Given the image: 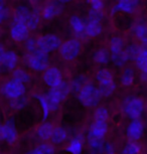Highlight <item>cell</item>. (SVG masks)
I'll return each mask as SVG.
<instances>
[{
	"label": "cell",
	"mask_w": 147,
	"mask_h": 154,
	"mask_svg": "<svg viewBox=\"0 0 147 154\" xmlns=\"http://www.w3.org/2000/svg\"><path fill=\"white\" fill-rule=\"evenodd\" d=\"M135 72L132 68H125L120 75V83L123 87H130L134 84Z\"/></svg>",
	"instance_id": "cell-23"
},
{
	"label": "cell",
	"mask_w": 147,
	"mask_h": 154,
	"mask_svg": "<svg viewBox=\"0 0 147 154\" xmlns=\"http://www.w3.org/2000/svg\"><path fill=\"white\" fill-rule=\"evenodd\" d=\"M54 128V126L51 123H50V122H42L36 129L37 137H38L41 141L50 140Z\"/></svg>",
	"instance_id": "cell-17"
},
{
	"label": "cell",
	"mask_w": 147,
	"mask_h": 154,
	"mask_svg": "<svg viewBox=\"0 0 147 154\" xmlns=\"http://www.w3.org/2000/svg\"><path fill=\"white\" fill-rule=\"evenodd\" d=\"M26 65L35 72H44L50 66V57L42 51H36L34 54H28L25 57Z\"/></svg>",
	"instance_id": "cell-5"
},
{
	"label": "cell",
	"mask_w": 147,
	"mask_h": 154,
	"mask_svg": "<svg viewBox=\"0 0 147 154\" xmlns=\"http://www.w3.org/2000/svg\"><path fill=\"white\" fill-rule=\"evenodd\" d=\"M122 110L130 120H139L144 114L145 105L141 98L130 96L127 97L122 103Z\"/></svg>",
	"instance_id": "cell-2"
},
{
	"label": "cell",
	"mask_w": 147,
	"mask_h": 154,
	"mask_svg": "<svg viewBox=\"0 0 147 154\" xmlns=\"http://www.w3.org/2000/svg\"><path fill=\"white\" fill-rule=\"evenodd\" d=\"M40 13L38 12L37 10H32L29 14V16H28V18L26 20V22H25V24H26L27 28L30 30H35L37 27H38L39 23H40Z\"/></svg>",
	"instance_id": "cell-28"
},
{
	"label": "cell",
	"mask_w": 147,
	"mask_h": 154,
	"mask_svg": "<svg viewBox=\"0 0 147 154\" xmlns=\"http://www.w3.org/2000/svg\"><path fill=\"white\" fill-rule=\"evenodd\" d=\"M5 48H4V45H2V43H0V63H1L2 62V59H3V56H4V54H5Z\"/></svg>",
	"instance_id": "cell-45"
},
{
	"label": "cell",
	"mask_w": 147,
	"mask_h": 154,
	"mask_svg": "<svg viewBox=\"0 0 147 154\" xmlns=\"http://www.w3.org/2000/svg\"><path fill=\"white\" fill-rule=\"evenodd\" d=\"M104 144V139L88 137V146L91 154H103Z\"/></svg>",
	"instance_id": "cell-22"
},
{
	"label": "cell",
	"mask_w": 147,
	"mask_h": 154,
	"mask_svg": "<svg viewBox=\"0 0 147 154\" xmlns=\"http://www.w3.org/2000/svg\"><path fill=\"white\" fill-rule=\"evenodd\" d=\"M12 79L25 86V84L30 83L31 77L24 69H15L12 72Z\"/></svg>",
	"instance_id": "cell-25"
},
{
	"label": "cell",
	"mask_w": 147,
	"mask_h": 154,
	"mask_svg": "<svg viewBox=\"0 0 147 154\" xmlns=\"http://www.w3.org/2000/svg\"><path fill=\"white\" fill-rule=\"evenodd\" d=\"M126 134H127L129 140L132 142H137L143 137L144 124L141 121V119L130 121V123L127 126V129H126Z\"/></svg>",
	"instance_id": "cell-12"
},
{
	"label": "cell",
	"mask_w": 147,
	"mask_h": 154,
	"mask_svg": "<svg viewBox=\"0 0 147 154\" xmlns=\"http://www.w3.org/2000/svg\"><path fill=\"white\" fill-rule=\"evenodd\" d=\"M142 147L138 142H128L121 151V154H140Z\"/></svg>",
	"instance_id": "cell-36"
},
{
	"label": "cell",
	"mask_w": 147,
	"mask_h": 154,
	"mask_svg": "<svg viewBox=\"0 0 147 154\" xmlns=\"http://www.w3.org/2000/svg\"><path fill=\"white\" fill-rule=\"evenodd\" d=\"M135 36L142 42V46L146 48V25L144 23H137L133 28Z\"/></svg>",
	"instance_id": "cell-34"
},
{
	"label": "cell",
	"mask_w": 147,
	"mask_h": 154,
	"mask_svg": "<svg viewBox=\"0 0 147 154\" xmlns=\"http://www.w3.org/2000/svg\"><path fill=\"white\" fill-rule=\"evenodd\" d=\"M66 151L70 154H82L83 151V142L81 140V138L76 137L72 139L70 143L66 148Z\"/></svg>",
	"instance_id": "cell-30"
},
{
	"label": "cell",
	"mask_w": 147,
	"mask_h": 154,
	"mask_svg": "<svg viewBox=\"0 0 147 154\" xmlns=\"http://www.w3.org/2000/svg\"><path fill=\"white\" fill-rule=\"evenodd\" d=\"M36 42L39 51L48 54L50 53H53V51L60 48V45H62V39L57 34L48 33L39 36L36 39Z\"/></svg>",
	"instance_id": "cell-6"
},
{
	"label": "cell",
	"mask_w": 147,
	"mask_h": 154,
	"mask_svg": "<svg viewBox=\"0 0 147 154\" xmlns=\"http://www.w3.org/2000/svg\"><path fill=\"white\" fill-rule=\"evenodd\" d=\"M25 49L28 54H34L36 51H38L39 49L37 48V42L36 39L33 38V37H28V38L25 40Z\"/></svg>",
	"instance_id": "cell-41"
},
{
	"label": "cell",
	"mask_w": 147,
	"mask_h": 154,
	"mask_svg": "<svg viewBox=\"0 0 147 154\" xmlns=\"http://www.w3.org/2000/svg\"><path fill=\"white\" fill-rule=\"evenodd\" d=\"M103 154H116V148L111 142H105L104 144Z\"/></svg>",
	"instance_id": "cell-44"
},
{
	"label": "cell",
	"mask_w": 147,
	"mask_h": 154,
	"mask_svg": "<svg viewBox=\"0 0 147 154\" xmlns=\"http://www.w3.org/2000/svg\"><path fill=\"white\" fill-rule=\"evenodd\" d=\"M18 63V56L14 51H6L0 63V74L8 71H14Z\"/></svg>",
	"instance_id": "cell-14"
},
{
	"label": "cell",
	"mask_w": 147,
	"mask_h": 154,
	"mask_svg": "<svg viewBox=\"0 0 147 154\" xmlns=\"http://www.w3.org/2000/svg\"><path fill=\"white\" fill-rule=\"evenodd\" d=\"M10 15V11L8 9L4 1L0 0V24H2Z\"/></svg>",
	"instance_id": "cell-42"
},
{
	"label": "cell",
	"mask_w": 147,
	"mask_h": 154,
	"mask_svg": "<svg viewBox=\"0 0 147 154\" xmlns=\"http://www.w3.org/2000/svg\"><path fill=\"white\" fill-rule=\"evenodd\" d=\"M90 9L93 10H104L105 3L102 0H92V1H90Z\"/></svg>",
	"instance_id": "cell-43"
},
{
	"label": "cell",
	"mask_w": 147,
	"mask_h": 154,
	"mask_svg": "<svg viewBox=\"0 0 147 154\" xmlns=\"http://www.w3.org/2000/svg\"><path fill=\"white\" fill-rule=\"evenodd\" d=\"M81 48H82V45L79 39L70 38L63 42L59 49L63 59L67 62H71V60L77 59L81 53Z\"/></svg>",
	"instance_id": "cell-4"
},
{
	"label": "cell",
	"mask_w": 147,
	"mask_h": 154,
	"mask_svg": "<svg viewBox=\"0 0 147 154\" xmlns=\"http://www.w3.org/2000/svg\"><path fill=\"white\" fill-rule=\"evenodd\" d=\"M34 97L36 98V100L38 101L39 105H40V108H41V112H42V121H45L50 116V106H48V103H47V100L45 98L44 95H35Z\"/></svg>",
	"instance_id": "cell-33"
},
{
	"label": "cell",
	"mask_w": 147,
	"mask_h": 154,
	"mask_svg": "<svg viewBox=\"0 0 147 154\" xmlns=\"http://www.w3.org/2000/svg\"><path fill=\"white\" fill-rule=\"evenodd\" d=\"M68 137H69V134H68L67 129H65V128L62 126H57L54 128L50 140L51 141L53 144L59 145V144L65 143V142L68 140Z\"/></svg>",
	"instance_id": "cell-16"
},
{
	"label": "cell",
	"mask_w": 147,
	"mask_h": 154,
	"mask_svg": "<svg viewBox=\"0 0 147 154\" xmlns=\"http://www.w3.org/2000/svg\"><path fill=\"white\" fill-rule=\"evenodd\" d=\"M143 48L144 46L133 43V45H129L128 46H126V48L124 49V53H125L128 60H134Z\"/></svg>",
	"instance_id": "cell-32"
},
{
	"label": "cell",
	"mask_w": 147,
	"mask_h": 154,
	"mask_svg": "<svg viewBox=\"0 0 147 154\" xmlns=\"http://www.w3.org/2000/svg\"><path fill=\"white\" fill-rule=\"evenodd\" d=\"M125 48V43H124V39L121 36H114L112 37L110 40V45H109V48H110V54H118L124 51Z\"/></svg>",
	"instance_id": "cell-26"
},
{
	"label": "cell",
	"mask_w": 147,
	"mask_h": 154,
	"mask_svg": "<svg viewBox=\"0 0 147 154\" xmlns=\"http://www.w3.org/2000/svg\"><path fill=\"white\" fill-rule=\"evenodd\" d=\"M9 35L14 42H23L29 37V29L27 28L25 23L13 22L9 30Z\"/></svg>",
	"instance_id": "cell-13"
},
{
	"label": "cell",
	"mask_w": 147,
	"mask_h": 154,
	"mask_svg": "<svg viewBox=\"0 0 147 154\" xmlns=\"http://www.w3.org/2000/svg\"><path fill=\"white\" fill-rule=\"evenodd\" d=\"M42 81L50 89L56 88L64 82L63 72L56 66H48L45 71L42 72Z\"/></svg>",
	"instance_id": "cell-9"
},
{
	"label": "cell",
	"mask_w": 147,
	"mask_h": 154,
	"mask_svg": "<svg viewBox=\"0 0 147 154\" xmlns=\"http://www.w3.org/2000/svg\"><path fill=\"white\" fill-rule=\"evenodd\" d=\"M134 63L136 65L137 69L142 72V74H146V68H147V51L146 48H144L140 54L136 57L134 60Z\"/></svg>",
	"instance_id": "cell-27"
},
{
	"label": "cell",
	"mask_w": 147,
	"mask_h": 154,
	"mask_svg": "<svg viewBox=\"0 0 147 154\" xmlns=\"http://www.w3.org/2000/svg\"><path fill=\"white\" fill-rule=\"evenodd\" d=\"M93 59L97 63L105 66L110 62V54H109V51L106 48H101L94 53Z\"/></svg>",
	"instance_id": "cell-24"
},
{
	"label": "cell",
	"mask_w": 147,
	"mask_h": 154,
	"mask_svg": "<svg viewBox=\"0 0 147 154\" xmlns=\"http://www.w3.org/2000/svg\"><path fill=\"white\" fill-rule=\"evenodd\" d=\"M1 92L7 99L13 100V99L24 96L25 86L18 83L15 80L10 79V80H8L7 82H5L4 85L2 86Z\"/></svg>",
	"instance_id": "cell-7"
},
{
	"label": "cell",
	"mask_w": 147,
	"mask_h": 154,
	"mask_svg": "<svg viewBox=\"0 0 147 154\" xmlns=\"http://www.w3.org/2000/svg\"><path fill=\"white\" fill-rule=\"evenodd\" d=\"M86 84H88L87 77H86V75H77V77H75L74 79L72 80L71 84H69V85H70L71 91L78 94L80 90L82 89Z\"/></svg>",
	"instance_id": "cell-29"
},
{
	"label": "cell",
	"mask_w": 147,
	"mask_h": 154,
	"mask_svg": "<svg viewBox=\"0 0 147 154\" xmlns=\"http://www.w3.org/2000/svg\"><path fill=\"white\" fill-rule=\"evenodd\" d=\"M64 3L65 2L62 1H53L47 3L42 8L40 17H42L44 20H51L56 18L64 11Z\"/></svg>",
	"instance_id": "cell-10"
},
{
	"label": "cell",
	"mask_w": 147,
	"mask_h": 154,
	"mask_svg": "<svg viewBox=\"0 0 147 154\" xmlns=\"http://www.w3.org/2000/svg\"><path fill=\"white\" fill-rule=\"evenodd\" d=\"M140 2L138 0H121L117 2L116 4L112 7L111 14L115 15L117 13H126V14H132L134 13L136 9L139 6Z\"/></svg>",
	"instance_id": "cell-11"
},
{
	"label": "cell",
	"mask_w": 147,
	"mask_h": 154,
	"mask_svg": "<svg viewBox=\"0 0 147 154\" xmlns=\"http://www.w3.org/2000/svg\"><path fill=\"white\" fill-rule=\"evenodd\" d=\"M77 97L81 105H83L86 108H95L99 105L102 100L98 87L90 83L86 84L80 90L77 94Z\"/></svg>",
	"instance_id": "cell-1"
},
{
	"label": "cell",
	"mask_w": 147,
	"mask_h": 154,
	"mask_svg": "<svg viewBox=\"0 0 147 154\" xmlns=\"http://www.w3.org/2000/svg\"><path fill=\"white\" fill-rule=\"evenodd\" d=\"M26 154H54V147L50 143L44 142L37 147L28 151Z\"/></svg>",
	"instance_id": "cell-31"
},
{
	"label": "cell",
	"mask_w": 147,
	"mask_h": 154,
	"mask_svg": "<svg viewBox=\"0 0 147 154\" xmlns=\"http://www.w3.org/2000/svg\"><path fill=\"white\" fill-rule=\"evenodd\" d=\"M104 19V10H93L90 9L88 12V21L102 23Z\"/></svg>",
	"instance_id": "cell-40"
},
{
	"label": "cell",
	"mask_w": 147,
	"mask_h": 154,
	"mask_svg": "<svg viewBox=\"0 0 147 154\" xmlns=\"http://www.w3.org/2000/svg\"><path fill=\"white\" fill-rule=\"evenodd\" d=\"M18 134L13 118L8 119L0 127V140H3L7 144L12 145L16 142Z\"/></svg>",
	"instance_id": "cell-8"
},
{
	"label": "cell",
	"mask_w": 147,
	"mask_h": 154,
	"mask_svg": "<svg viewBox=\"0 0 147 154\" xmlns=\"http://www.w3.org/2000/svg\"><path fill=\"white\" fill-rule=\"evenodd\" d=\"M95 79H96L97 83L99 84V86H106L114 82V75L109 69H101L96 72Z\"/></svg>",
	"instance_id": "cell-19"
},
{
	"label": "cell",
	"mask_w": 147,
	"mask_h": 154,
	"mask_svg": "<svg viewBox=\"0 0 147 154\" xmlns=\"http://www.w3.org/2000/svg\"><path fill=\"white\" fill-rule=\"evenodd\" d=\"M27 103H28V100L24 96L13 99V100H9L10 108L14 110V111H21V110H23L25 107L27 106Z\"/></svg>",
	"instance_id": "cell-35"
},
{
	"label": "cell",
	"mask_w": 147,
	"mask_h": 154,
	"mask_svg": "<svg viewBox=\"0 0 147 154\" xmlns=\"http://www.w3.org/2000/svg\"><path fill=\"white\" fill-rule=\"evenodd\" d=\"M140 79L142 80L143 83H145L146 82V74H142V72H141V74H140Z\"/></svg>",
	"instance_id": "cell-46"
},
{
	"label": "cell",
	"mask_w": 147,
	"mask_h": 154,
	"mask_svg": "<svg viewBox=\"0 0 147 154\" xmlns=\"http://www.w3.org/2000/svg\"><path fill=\"white\" fill-rule=\"evenodd\" d=\"M110 62L113 63V65L116 66H123L128 62V59L123 51L121 53L110 54Z\"/></svg>",
	"instance_id": "cell-38"
},
{
	"label": "cell",
	"mask_w": 147,
	"mask_h": 154,
	"mask_svg": "<svg viewBox=\"0 0 147 154\" xmlns=\"http://www.w3.org/2000/svg\"><path fill=\"white\" fill-rule=\"evenodd\" d=\"M116 89H117V85L115 82L109 84V85H106V86H99L98 87V90H99L101 97L102 98L111 97V96L114 94V92L116 91Z\"/></svg>",
	"instance_id": "cell-37"
},
{
	"label": "cell",
	"mask_w": 147,
	"mask_h": 154,
	"mask_svg": "<svg viewBox=\"0 0 147 154\" xmlns=\"http://www.w3.org/2000/svg\"><path fill=\"white\" fill-rule=\"evenodd\" d=\"M70 24L73 31L77 36H84L85 35V28L86 22L78 15H72L70 19Z\"/></svg>",
	"instance_id": "cell-18"
},
{
	"label": "cell",
	"mask_w": 147,
	"mask_h": 154,
	"mask_svg": "<svg viewBox=\"0 0 147 154\" xmlns=\"http://www.w3.org/2000/svg\"><path fill=\"white\" fill-rule=\"evenodd\" d=\"M108 131H109V125L107 122L95 120L91 124V126L88 130V137L104 139Z\"/></svg>",
	"instance_id": "cell-15"
},
{
	"label": "cell",
	"mask_w": 147,
	"mask_h": 154,
	"mask_svg": "<svg viewBox=\"0 0 147 154\" xmlns=\"http://www.w3.org/2000/svg\"><path fill=\"white\" fill-rule=\"evenodd\" d=\"M94 118L96 121H102V122H107L110 118V112L107 108L105 107H98L95 110L94 113Z\"/></svg>",
	"instance_id": "cell-39"
},
{
	"label": "cell",
	"mask_w": 147,
	"mask_h": 154,
	"mask_svg": "<svg viewBox=\"0 0 147 154\" xmlns=\"http://www.w3.org/2000/svg\"><path fill=\"white\" fill-rule=\"evenodd\" d=\"M31 12V10L29 9V7L27 5L21 4L18 5L15 10H14V14H13V22H22L25 23L26 20L29 16V14Z\"/></svg>",
	"instance_id": "cell-20"
},
{
	"label": "cell",
	"mask_w": 147,
	"mask_h": 154,
	"mask_svg": "<svg viewBox=\"0 0 147 154\" xmlns=\"http://www.w3.org/2000/svg\"><path fill=\"white\" fill-rule=\"evenodd\" d=\"M70 92H71L70 85L67 82H63L57 87H56V88L50 89V91L44 96L47 100L51 111H56V110H57L60 104L67 99Z\"/></svg>",
	"instance_id": "cell-3"
},
{
	"label": "cell",
	"mask_w": 147,
	"mask_h": 154,
	"mask_svg": "<svg viewBox=\"0 0 147 154\" xmlns=\"http://www.w3.org/2000/svg\"><path fill=\"white\" fill-rule=\"evenodd\" d=\"M103 32V25L102 23L98 22H90L88 21L86 23L85 28V35L90 37H97L101 35Z\"/></svg>",
	"instance_id": "cell-21"
},
{
	"label": "cell",
	"mask_w": 147,
	"mask_h": 154,
	"mask_svg": "<svg viewBox=\"0 0 147 154\" xmlns=\"http://www.w3.org/2000/svg\"><path fill=\"white\" fill-rule=\"evenodd\" d=\"M1 125H2V124H1V123H0V127H1Z\"/></svg>",
	"instance_id": "cell-47"
}]
</instances>
